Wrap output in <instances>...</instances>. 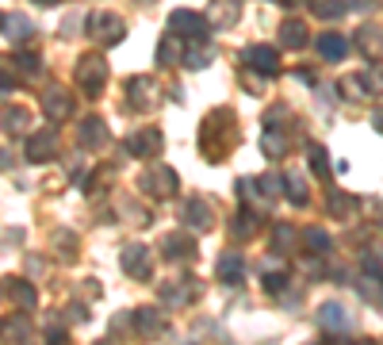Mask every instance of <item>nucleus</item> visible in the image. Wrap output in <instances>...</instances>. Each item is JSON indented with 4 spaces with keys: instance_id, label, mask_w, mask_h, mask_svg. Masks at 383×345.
<instances>
[{
    "instance_id": "nucleus-3",
    "label": "nucleus",
    "mask_w": 383,
    "mask_h": 345,
    "mask_svg": "<svg viewBox=\"0 0 383 345\" xmlns=\"http://www.w3.org/2000/svg\"><path fill=\"white\" fill-rule=\"evenodd\" d=\"M246 58L253 62V65H261L265 73H273V69H276V54H273V50H265V46H253V50H249Z\"/></svg>"
},
{
    "instance_id": "nucleus-7",
    "label": "nucleus",
    "mask_w": 383,
    "mask_h": 345,
    "mask_svg": "<svg viewBox=\"0 0 383 345\" xmlns=\"http://www.w3.org/2000/svg\"><path fill=\"white\" fill-rule=\"evenodd\" d=\"M284 43H287V46H303V43H307V27L295 23V20L284 23Z\"/></svg>"
},
{
    "instance_id": "nucleus-5",
    "label": "nucleus",
    "mask_w": 383,
    "mask_h": 345,
    "mask_svg": "<svg viewBox=\"0 0 383 345\" xmlns=\"http://www.w3.org/2000/svg\"><path fill=\"white\" fill-rule=\"evenodd\" d=\"M88 31H100V35H119L123 27H119V20H111V16H92V20H88Z\"/></svg>"
},
{
    "instance_id": "nucleus-6",
    "label": "nucleus",
    "mask_w": 383,
    "mask_h": 345,
    "mask_svg": "<svg viewBox=\"0 0 383 345\" xmlns=\"http://www.w3.org/2000/svg\"><path fill=\"white\" fill-rule=\"evenodd\" d=\"M81 73H85V85L96 92L100 81H104V65H100V62H85V65H81Z\"/></svg>"
},
{
    "instance_id": "nucleus-8",
    "label": "nucleus",
    "mask_w": 383,
    "mask_h": 345,
    "mask_svg": "<svg viewBox=\"0 0 383 345\" xmlns=\"http://www.w3.org/2000/svg\"><path fill=\"white\" fill-rule=\"evenodd\" d=\"M50 150H54L50 135H39V138H35V142H27V154H31V157H46Z\"/></svg>"
},
{
    "instance_id": "nucleus-1",
    "label": "nucleus",
    "mask_w": 383,
    "mask_h": 345,
    "mask_svg": "<svg viewBox=\"0 0 383 345\" xmlns=\"http://www.w3.org/2000/svg\"><path fill=\"white\" fill-rule=\"evenodd\" d=\"M322 54H326L330 62H341L345 54H349V46H345L341 35H326V39H322Z\"/></svg>"
},
{
    "instance_id": "nucleus-2",
    "label": "nucleus",
    "mask_w": 383,
    "mask_h": 345,
    "mask_svg": "<svg viewBox=\"0 0 383 345\" xmlns=\"http://www.w3.org/2000/svg\"><path fill=\"white\" fill-rule=\"evenodd\" d=\"M157 146H161V138H157V130H142V135H138L135 142H130V150H135V154H154Z\"/></svg>"
},
{
    "instance_id": "nucleus-4",
    "label": "nucleus",
    "mask_w": 383,
    "mask_h": 345,
    "mask_svg": "<svg viewBox=\"0 0 383 345\" xmlns=\"http://www.w3.org/2000/svg\"><path fill=\"white\" fill-rule=\"evenodd\" d=\"M173 27L176 31H188V35H203V20H195V16H188V12H176Z\"/></svg>"
}]
</instances>
